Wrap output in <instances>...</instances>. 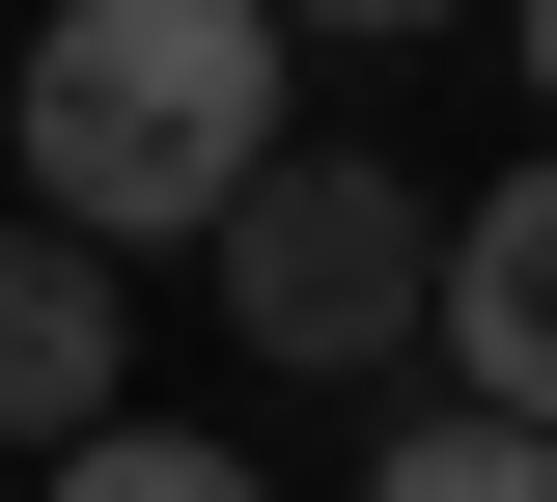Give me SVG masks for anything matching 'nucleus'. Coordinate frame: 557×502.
I'll use <instances>...</instances> for the list:
<instances>
[{
  "label": "nucleus",
  "mask_w": 557,
  "mask_h": 502,
  "mask_svg": "<svg viewBox=\"0 0 557 502\" xmlns=\"http://www.w3.org/2000/svg\"><path fill=\"white\" fill-rule=\"evenodd\" d=\"M418 335L474 363L502 419H557V140L502 168V196H446V307H418Z\"/></svg>",
  "instance_id": "obj_4"
},
{
  "label": "nucleus",
  "mask_w": 557,
  "mask_h": 502,
  "mask_svg": "<svg viewBox=\"0 0 557 502\" xmlns=\"http://www.w3.org/2000/svg\"><path fill=\"white\" fill-rule=\"evenodd\" d=\"M502 57H530V112H557V0H502Z\"/></svg>",
  "instance_id": "obj_8"
},
{
  "label": "nucleus",
  "mask_w": 557,
  "mask_h": 502,
  "mask_svg": "<svg viewBox=\"0 0 557 502\" xmlns=\"http://www.w3.org/2000/svg\"><path fill=\"white\" fill-rule=\"evenodd\" d=\"M139 419V252H84V223H0V475L28 446Z\"/></svg>",
  "instance_id": "obj_3"
},
{
  "label": "nucleus",
  "mask_w": 557,
  "mask_h": 502,
  "mask_svg": "<svg viewBox=\"0 0 557 502\" xmlns=\"http://www.w3.org/2000/svg\"><path fill=\"white\" fill-rule=\"evenodd\" d=\"M196 280L251 363H307V391H362V363H418V307H446V196H418L391 140H278L251 196L196 223Z\"/></svg>",
  "instance_id": "obj_2"
},
{
  "label": "nucleus",
  "mask_w": 557,
  "mask_h": 502,
  "mask_svg": "<svg viewBox=\"0 0 557 502\" xmlns=\"http://www.w3.org/2000/svg\"><path fill=\"white\" fill-rule=\"evenodd\" d=\"M0 502H28V475H0Z\"/></svg>",
  "instance_id": "obj_9"
},
{
  "label": "nucleus",
  "mask_w": 557,
  "mask_h": 502,
  "mask_svg": "<svg viewBox=\"0 0 557 502\" xmlns=\"http://www.w3.org/2000/svg\"><path fill=\"white\" fill-rule=\"evenodd\" d=\"M278 28H335V57H418V28H502V0H278Z\"/></svg>",
  "instance_id": "obj_7"
},
{
  "label": "nucleus",
  "mask_w": 557,
  "mask_h": 502,
  "mask_svg": "<svg viewBox=\"0 0 557 502\" xmlns=\"http://www.w3.org/2000/svg\"><path fill=\"white\" fill-rule=\"evenodd\" d=\"M362 502H557V419L446 391V419H391V446H362Z\"/></svg>",
  "instance_id": "obj_5"
},
{
  "label": "nucleus",
  "mask_w": 557,
  "mask_h": 502,
  "mask_svg": "<svg viewBox=\"0 0 557 502\" xmlns=\"http://www.w3.org/2000/svg\"><path fill=\"white\" fill-rule=\"evenodd\" d=\"M0 168H28V223H84V252H196L278 168V0H57V28L0 57Z\"/></svg>",
  "instance_id": "obj_1"
},
{
  "label": "nucleus",
  "mask_w": 557,
  "mask_h": 502,
  "mask_svg": "<svg viewBox=\"0 0 557 502\" xmlns=\"http://www.w3.org/2000/svg\"><path fill=\"white\" fill-rule=\"evenodd\" d=\"M28 502H278L251 446H168V419H84V446H28Z\"/></svg>",
  "instance_id": "obj_6"
}]
</instances>
